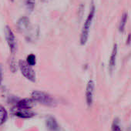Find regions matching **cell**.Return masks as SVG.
I'll return each instance as SVG.
<instances>
[{"mask_svg":"<svg viewBox=\"0 0 131 131\" xmlns=\"http://www.w3.org/2000/svg\"><path fill=\"white\" fill-rule=\"evenodd\" d=\"M25 3H26V6L27 9L30 11H32L35 6L36 0H25Z\"/></svg>","mask_w":131,"mask_h":131,"instance_id":"obj_15","label":"cell"},{"mask_svg":"<svg viewBox=\"0 0 131 131\" xmlns=\"http://www.w3.org/2000/svg\"><path fill=\"white\" fill-rule=\"evenodd\" d=\"M26 62L30 65L31 67H32V66H35L36 63V57L34 54H29L27 56V58H26Z\"/></svg>","mask_w":131,"mask_h":131,"instance_id":"obj_14","label":"cell"},{"mask_svg":"<svg viewBox=\"0 0 131 131\" xmlns=\"http://www.w3.org/2000/svg\"><path fill=\"white\" fill-rule=\"evenodd\" d=\"M32 99L35 102H38L47 106H55L56 103L55 100L47 93L39 90H35L32 93Z\"/></svg>","mask_w":131,"mask_h":131,"instance_id":"obj_1","label":"cell"},{"mask_svg":"<svg viewBox=\"0 0 131 131\" xmlns=\"http://www.w3.org/2000/svg\"><path fill=\"white\" fill-rule=\"evenodd\" d=\"M94 15H95V6H93L91 7L90 12L85 21V23H84V26H83V30L81 32V36H80V44L81 45H85L88 40L90 26H91L92 21L94 18Z\"/></svg>","mask_w":131,"mask_h":131,"instance_id":"obj_2","label":"cell"},{"mask_svg":"<svg viewBox=\"0 0 131 131\" xmlns=\"http://www.w3.org/2000/svg\"><path fill=\"white\" fill-rule=\"evenodd\" d=\"M7 118H8V112L6 109L2 105H0V126L3 125L6 123Z\"/></svg>","mask_w":131,"mask_h":131,"instance_id":"obj_11","label":"cell"},{"mask_svg":"<svg viewBox=\"0 0 131 131\" xmlns=\"http://www.w3.org/2000/svg\"></svg>","mask_w":131,"mask_h":131,"instance_id":"obj_18","label":"cell"},{"mask_svg":"<svg viewBox=\"0 0 131 131\" xmlns=\"http://www.w3.org/2000/svg\"><path fill=\"white\" fill-rule=\"evenodd\" d=\"M127 18H128L127 13L126 12L123 13V15H122V18H121L120 23H119V30L121 32L124 30V28H125V26H126V21H127Z\"/></svg>","mask_w":131,"mask_h":131,"instance_id":"obj_12","label":"cell"},{"mask_svg":"<svg viewBox=\"0 0 131 131\" xmlns=\"http://www.w3.org/2000/svg\"><path fill=\"white\" fill-rule=\"evenodd\" d=\"M5 36H6V42L9 47L10 52L13 53L16 49V37L13 30L8 26L5 27Z\"/></svg>","mask_w":131,"mask_h":131,"instance_id":"obj_4","label":"cell"},{"mask_svg":"<svg viewBox=\"0 0 131 131\" xmlns=\"http://www.w3.org/2000/svg\"><path fill=\"white\" fill-rule=\"evenodd\" d=\"M14 114L17 117L22 119H29L35 116V113L30 110H23V109H18V108H16L14 110Z\"/></svg>","mask_w":131,"mask_h":131,"instance_id":"obj_7","label":"cell"},{"mask_svg":"<svg viewBox=\"0 0 131 131\" xmlns=\"http://www.w3.org/2000/svg\"><path fill=\"white\" fill-rule=\"evenodd\" d=\"M117 50H118V47L116 44H114L111 55H110V61H109V70L110 74H112V73L114 70L115 66H116V56H117Z\"/></svg>","mask_w":131,"mask_h":131,"instance_id":"obj_8","label":"cell"},{"mask_svg":"<svg viewBox=\"0 0 131 131\" xmlns=\"http://www.w3.org/2000/svg\"><path fill=\"white\" fill-rule=\"evenodd\" d=\"M19 68L21 71L23 76L30 82L35 83L36 80V72L32 69L30 65H29L26 60H19Z\"/></svg>","mask_w":131,"mask_h":131,"instance_id":"obj_3","label":"cell"},{"mask_svg":"<svg viewBox=\"0 0 131 131\" xmlns=\"http://www.w3.org/2000/svg\"><path fill=\"white\" fill-rule=\"evenodd\" d=\"M130 42H131V34H129V35H128V37H127L126 44H127V45H129Z\"/></svg>","mask_w":131,"mask_h":131,"instance_id":"obj_17","label":"cell"},{"mask_svg":"<svg viewBox=\"0 0 131 131\" xmlns=\"http://www.w3.org/2000/svg\"><path fill=\"white\" fill-rule=\"evenodd\" d=\"M3 82V69H2V66L0 65V86H1Z\"/></svg>","mask_w":131,"mask_h":131,"instance_id":"obj_16","label":"cell"},{"mask_svg":"<svg viewBox=\"0 0 131 131\" xmlns=\"http://www.w3.org/2000/svg\"><path fill=\"white\" fill-rule=\"evenodd\" d=\"M94 82L90 80L88 81L86 88V101L88 106H91L93 101V93H94Z\"/></svg>","mask_w":131,"mask_h":131,"instance_id":"obj_5","label":"cell"},{"mask_svg":"<svg viewBox=\"0 0 131 131\" xmlns=\"http://www.w3.org/2000/svg\"><path fill=\"white\" fill-rule=\"evenodd\" d=\"M34 100L32 98H24L17 100L16 103V106L18 109L23 110H30L34 105Z\"/></svg>","mask_w":131,"mask_h":131,"instance_id":"obj_6","label":"cell"},{"mask_svg":"<svg viewBox=\"0 0 131 131\" xmlns=\"http://www.w3.org/2000/svg\"><path fill=\"white\" fill-rule=\"evenodd\" d=\"M46 125L49 131H59V126L53 116H49L46 119Z\"/></svg>","mask_w":131,"mask_h":131,"instance_id":"obj_10","label":"cell"},{"mask_svg":"<svg viewBox=\"0 0 131 131\" xmlns=\"http://www.w3.org/2000/svg\"><path fill=\"white\" fill-rule=\"evenodd\" d=\"M112 131H122L120 126V121L118 118H115L112 124Z\"/></svg>","mask_w":131,"mask_h":131,"instance_id":"obj_13","label":"cell"},{"mask_svg":"<svg viewBox=\"0 0 131 131\" xmlns=\"http://www.w3.org/2000/svg\"><path fill=\"white\" fill-rule=\"evenodd\" d=\"M29 26H30L29 19V18H27L26 16L20 18L16 23V26H17L18 30L22 32L27 31L29 29Z\"/></svg>","mask_w":131,"mask_h":131,"instance_id":"obj_9","label":"cell"}]
</instances>
